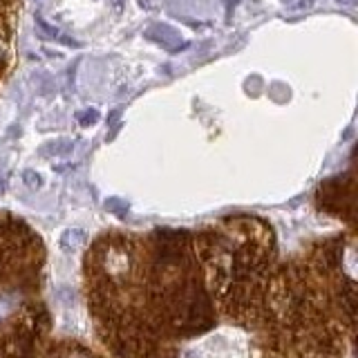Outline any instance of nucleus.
<instances>
[{
	"instance_id": "2",
	"label": "nucleus",
	"mask_w": 358,
	"mask_h": 358,
	"mask_svg": "<svg viewBox=\"0 0 358 358\" xmlns=\"http://www.w3.org/2000/svg\"><path fill=\"white\" fill-rule=\"evenodd\" d=\"M83 242H85V233L81 231V228H67V231L61 235V248L65 253L76 251Z\"/></svg>"
},
{
	"instance_id": "1",
	"label": "nucleus",
	"mask_w": 358,
	"mask_h": 358,
	"mask_svg": "<svg viewBox=\"0 0 358 358\" xmlns=\"http://www.w3.org/2000/svg\"><path fill=\"white\" fill-rule=\"evenodd\" d=\"M146 36L151 38V41H155V43H162L164 47L171 49V52H177V49L186 47V43L182 41V36H179L175 29L168 27V25H153L146 32Z\"/></svg>"
},
{
	"instance_id": "4",
	"label": "nucleus",
	"mask_w": 358,
	"mask_h": 358,
	"mask_svg": "<svg viewBox=\"0 0 358 358\" xmlns=\"http://www.w3.org/2000/svg\"><path fill=\"white\" fill-rule=\"evenodd\" d=\"M96 119H99L96 110H85V112L78 114V121H81V126H92V123H96Z\"/></svg>"
},
{
	"instance_id": "9",
	"label": "nucleus",
	"mask_w": 358,
	"mask_h": 358,
	"mask_svg": "<svg viewBox=\"0 0 358 358\" xmlns=\"http://www.w3.org/2000/svg\"><path fill=\"white\" fill-rule=\"evenodd\" d=\"M338 3H341V5H354L356 0H338Z\"/></svg>"
},
{
	"instance_id": "7",
	"label": "nucleus",
	"mask_w": 358,
	"mask_h": 358,
	"mask_svg": "<svg viewBox=\"0 0 358 358\" xmlns=\"http://www.w3.org/2000/svg\"><path fill=\"white\" fill-rule=\"evenodd\" d=\"M112 7H114V12H121V9H123V0H112Z\"/></svg>"
},
{
	"instance_id": "8",
	"label": "nucleus",
	"mask_w": 358,
	"mask_h": 358,
	"mask_svg": "<svg viewBox=\"0 0 358 358\" xmlns=\"http://www.w3.org/2000/svg\"><path fill=\"white\" fill-rule=\"evenodd\" d=\"M312 3H314V0H300V3H298L296 7H298V9H302V7H309Z\"/></svg>"
},
{
	"instance_id": "3",
	"label": "nucleus",
	"mask_w": 358,
	"mask_h": 358,
	"mask_svg": "<svg viewBox=\"0 0 358 358\" xmlns=\"http://www.w3.org/2000/svg\"><path fill=\"white\" fill-rule=\"evenodd\" d=\"M72 142L69 139H58V142H52V144H45L41 148V155H65L67 151H72Z\"/></svg>"
},
{
	"instance_id": "5",
	"label": "nucleus",
	"mask_w": 358,
	"mask_h": 358,
	"mask_svg": "<svg viewBox=\"0 0 358 358\" xmlns=\"http://www.w3.org/2000/svg\"><path fill=\"white\" fill-rule=\"evenodd\" d=\"M23 179H25V184L29 188H38V186H41V177H38L34 171H25L23 173Z\"/></svg>"
},
{
	"instance_id": "6",
	"label": "nucleus",
	"mask_w": 358,
	"mask_h": 358,
	"mask_svg": "<svg viewBox=\"0 0 358 358\" xmlns=\"http://www.w3.org/2000/svg\"><path fill=\"white\" fill-rule=\"evenodd\" d=\"M105 206H108V208H110V211L119 213V215H121V213H123V208H128V206H126V204H123L121 200H108V202H105Z\"/></svg>"
}]
</instances>
